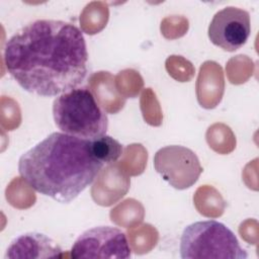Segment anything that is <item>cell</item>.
Instances as JSON below:
<instances>
[{"label":"cell","instance_id":"obj_1","mask_svg":"<svg viewBox=\"0 0 259 259\" xmlns=\"http://www.w3.org/2000/svg\"><path fill=\"white\" fill-rule=\"evenodd\" d=\"M6 70L25 91L52 97L77 88L87 75L88 52L75 24L36 19L5 44Z\"/></svg>","mask_w":259,"mask_h":259},{"label":"cell","instance_id":"obj_2","mask_svg":"<svg viewBox=\"0 0 259 259\" xmlns=\"http://www.w3.org/2000/svg\"><path fill=\"white\" fill-rule=\"evenodd\" d=\"M103 166L94 157L90 140L55 132L20 156L18 172L38 193L69 203L95 180Z\"/></svg>","mask_w":259,"mask_h":259},{"label":"cell","instance_id":"obj_3","mask_svg":"<svg viewBox=\"0 0 259 259\" xmlns=\"http://www.w3.org/2000/svg\"><path fill=\"white\" fill-rule=\"evenodd\" d=\"M55 124L62 133L93 140L106 135L108 117L87 87H77L58 95L53 102Z\"/></svg>","mask_w":259,"mask_h":259},{"label":"cell","instance_id":"obj_4","mask_svg":"<svg viewBox=\"0 0 259 259\" xmlns=\"http://www.w3.org/2000/svg\"><path fill=\"white\" fill-rule=\"evenodd\" d=\"M182 259H247L235 234L223 223L208 220L188 225L180 238Z\"/></svg>","mask_w":259,"mask_h":259},{"label":"cell","instance_id":"obj_5","mask_svg":"<svg viewBox=\"0 0 259 259\" xmlns=\"http://www.w3.org/2000/svg\"><path fill=\"white\" fill-rule=\"evenodd\" d=\"M155 170L176 189H186L199 178L203 169L189 148L171 145L159 149L154 156Z\"/></svg>","mask_w":259,"mask_h":259},{"label":"cell","instance_id":"obj_6","mask_svg":"<svg viewBox=\"0 0 259 259\" xmlns=\"http://www.w3.org/2000/svg\"><path fill=\"white\" fill-rule=\"evenodd\" d=\"M71 257L127 259L131 257V247L121 230L99 226L86 230L77 238L71 249Z\"/></svg>","mask_w":259,"mask_h":259},{"label":"cell","instance_id":"obj_7","mask_svg":"<svg viewBox=\"0 0 259 259\" xmlns=\"http://www.w3.org/2000/svg\"><path fill=\"white\" fill-rule=\"evenodd\" d=\"M250 32L249 12L235 6H227L219 10L207 29L209 40L227 52H235L242 48L248 40Z\"/></svg>","mask_w":259,"mask_h":259},{"label":"cell","instance_id":"obj_8","mask_svg":"<svg viewBox=\"0 0 259 259\" xmlns=\"http://www.w3.org/2000/svg\"><path fill=\"white\" fill-rule=\"evenodd\" d=\"M60 246L49 236L29 232L16 237L8 246L4 258L10 259H47L61 258Z\"/></svg>","mask_w":259,"mask_h":259},{"label":"cell","instance_id":"obj_9","mask_svg":"<svg viewBox=\"0 0 259 259\" xmlns=\"http://www.w3.org/2000/svg\"><path fill=\"white\" fill-rule=\"evenodd\" d=\"M90 144L94 157L103 165L117 161L123 152V146L107 135L90 140Z\"/></svg>","mask_w":259,"mask_h":259}]
</instances>
